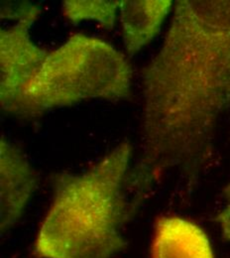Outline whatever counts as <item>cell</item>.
Wrapping results in <instances>:
<instances>
[{
	"mask_svg": "<svg viewBox=\"0 0 230 258\" xmlns=\"http://www.w3.org/2000/svg\"><path fill=\"white\" fill-rule=\"evenodd\" d=\"M141 157L133 187L166 171L191 188L210 163L230 109V0H179L164 42L142 71Z\"/></svg>",
	"mask_w": 230,
	"mask_h": 258,
	"instance_id": "6da1fadb",
	"label": "cell"
},
{
	"mask_svg": "<svg viewBox=\"0 0 230 258\" xmlns=\"http://www.w3.org/2000/svg\"><path fill=\"white\" fill-rule=\"evenodd\" d=\"M131 150L123 142L82 174L54 177L53 202L35 240L36 256L111 258L126 247L121 227L131 206L122 191Z\"/></svg>",
	"mask_w": 230,
	"mask_h": 258,
	"instance_id": "7a4b0ae2",
	"label": "cell"
},
{
	"mask_svg": "<svg viewBox=\"0 0 230 258\" xmlns=\"http://www.w3.org/2000/svg\"><path fill=\"white\" fill-rule=\"evenodd\" d=\"M131 79L127 59L112 45L96 37L74 34L49 52L14 113L36 115L92 98H127Z\"/></svg>",
	"mask_w": 230,
	"mask_h": 258,
	"instance_id": "3957f363",
	"label": "cell"
},
{
	"mask_svg": "<svg viewBox=\"0 0 230 258\" xmlns=\"http://www.w3.org/2000/svg\"><path fill=\"white\" fill-rule=\"evenodd\" d=\"M39 14V6L33 4L12 27L0 31V102L9 112H15L25 88L49 55L29 33Z\"/></svg>",
	"mask_w": 230,
	"mask_h": 258,
	"instance_id": "277c9868",
	"label": "cell"
},
{
	"mask_svg": "<svg viewBox=\"0 0 230 258\" xmlns=\"http://www.w3.org/2000/svg\"><path fill=\"white\" fill-rule=\"evenodd\" d=\"M37 188V176L22 152L0 140V227L7 231L21 218Z\"/></svg>",
	"mask_w": 230,
	"mask_h": 258,
	"instance_id": "5b68a950",
	"label": "cell"
},
{
	"mask_svg": "<svg viewBox=\"0 0 230 258\" xmlns=\"http://www.w3.org/2000/svg\"><path fill=\"white\" fill-rule=\"evenodd\" d=\"M151 253L152 258H214L204 230L179 217H163L157 221Z\"/></svg>",
	"mask_w": 230,
	"mask_h": 258,
	"instance_id": "8992f818",
	"label": "cell"
},
{
	"mask_svg": "<svg viewBox=\"0 0 230 258\" xmlns=\"http://www.w3.org/2000/svg\"><path fill=\"white\" fill-rule=\"evenodd\" d=\"M173 6L171 0H122L120 16L127 53L133 56L160 31Z\"/></svg>",
	"mask_w": 230,
	"mask_h": 258,
	"instance_id": "52a82bcc",
	"label": "cell"
},
{
	"mask_svg": "<svg viewBox=\"0 0 230 258\" xmlns=\"http://www.w3.org/2000/svg\"><path fill=\"white\" fill-rule=\"evenodd\" d=\"M120 2L118 0H67L64 1L63 10L66 18L72 23L94 20L104 28L111 29Z\"/></svg>",
	"mask_w": 230,
	"mask_h": 258,
	"instance_id": "ba28073f",
	"label": "cell"
},
{
	"mask_svg": "<svg viewBox=\"0 0 230 258\" xmlns=\"http://www.w3.org/2000/svg\"><path fill=\"white\" fill-rule=\"evenodd\" d=\"M216 221L220 226L223 238L230 241V205L216 217Z\"/></svg>",
	"mask_w": 230,
	"mask_h": 258,
	"instance_id": "9c48e42d",
	"label": "cell"
},
{
	"mask_svg": "<svg viewBox=\"0 0 230 258\" xmlns=\"http://www.w3.org/2000/svg\"><path fill=\"white\" fill-rule=\"evenodd\" d=\"M223 196H224V198L230 203V183L225 187V189H224V191H223Z\"/></svg>",
	"mask_w": 230,
	"mask_h": 258,
	"instance_id": "30bf717a",
	"label": "cell"
}]
</instances>
